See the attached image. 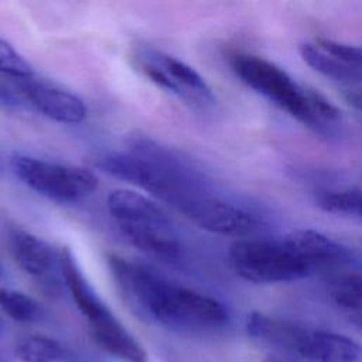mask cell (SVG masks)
Returning a JSON list of instances; mask_svg holds the SVG:
<instances>
[{"mask_svg":"<svg viewBox=\"0 0 362 362\" xmlns=\"http://www.w3.org/2000/svg\"><path fill=\"white\" fill-rule=\"evenodd\" d=\"M0 72L11 79H25L34 76L31 64L6 40L0 37Z\"/></svg>","mask_w":362,"mask_h":362,"instance_id":"cell-21","label":"cell"},{"mask_svg":"<svg viewBox=\"0 0 362 362\" xmlns=\"http://www.w3.org/2000/svg\"><path fill=\"white\" fill-rule=\"evenodd\" d=\"M263 362H291V361L287 358H281L279 355H269Z\"/></svg>","mask_w":362,"mask_h":362,"instance_id":"cell-25","label":"cell"},{"mask_svg":"<svg viewBox=\"0 0 362 362\" xmlns=\"http://www.w3.org/2000/svg\"><path fill=\"white\" fill-rule=\"evenodd\" d=\"M0 308L18 322H34L41 315V307L33 297L6 287L0 288Z\"/></svg>","mask_w":362,"mask_h":362,"instance_id":"cell-20","label":"cell"},{"mask_svg":"<svg viewBox=\"0 0 362 362\" xmlns=\"http://www.w3.org/2000/svg\"><path fill=\"white\" fill-rule=\"evenodd\" d=\"M14 354L21 362H58L64 356V348L54 338L28 335L16 342Z\"/></svg>","mask_w":362,"mask_h":362,"instance_id":"cell-18","label":"cell"},{"mask_svg":"<svg viewBox=\"0 0 362 362\" xmlns=\"http://www.w3.org/2000/svg\"><path fill=\"white\" fill-rule=\"evenodd\" d=\"M140 71L160 88L197 107H211L215 96L211 86L191 65L151 47H140L134 54Z\"/></svg>","mask_w":362,"mask_h":362,"instance_id":"cell-6","label":"cell"},{"mask_svg":"<svg viewBox=\"0 0 362 362\" xmlns=\"http://www.w3.org/2000/svg\"><path fill=\"white\" fill-rule=\"evenodd\" d=\"M180 209L197 226L218 235L249 238L262 223L252 211L204 192L189 198Z\"/></svg>","mask_w":362,"mask_h":362,"instance_id":"cell-7","label":"cell"},{"mask_svg":"<svg viewBox=\"0 0 362 362\" xmlns=\"http://www.w3.org/2000/svg\"><path fill=\"white\" fill-rule=\"evenodd\" d=\"M247 335L257 342L298 356L310 328L293 321L253 311L246 320Z\"/></svg>","mask_w":362,"mask_h":362,"instance_id":"cell-11","label":"cell"},{"mask_svg":"<svg viewBox=\"0 0 362 362\" xmlns=\"http://www.w3.org/2000/svg\"><path fill=\"white\" fill-rule=\"evenodd\" d=\"M124 236L141 252L161 260H175L181 255V243L173 223H136L119 226Z\"/></svg>","mask_w":362,"mask_h":362,"instance_id":"cell-15","label":"cell"},{"mask_svg":"<svg viewBox=\"0 0 362 362\" xmlns=\"http://www.w3.org/2000/svg\"><path fill=\"white\" fill-rule=\"evenodd\" d=\"M96 164L105 173L178 208L201 194L198 174L191 165L174 150L150 137L137 136L129 143L127 151L105 153Z\"/></svg>","mask_w":362,"mask_h":362,"instance_id":"cell-3","label":"cell"},{"mask_svg":"<svg viewBox=\"0 0 362 362\" xmlns=\"http://www.w3.org/2000/svg\"><path fill=\"white\" fill-rule=\"evenodd\" d=\"M315 201L327 212L362 219V187L322 191Z\"/></svg>","mask_w":362,"mask_h":362,"instance_id":"cell-19","label":"cell"},{"mask_svg":"<svg viewBox=\"0 0 362 362\" xmlns=\"http://www.w3.org/2000/svg\"><path fill=\"white\" fill-rule=\"evenodd\" d=\"M107 209L119 226L136 223H170L164 209L141 192L119 188L110 191L106 199Z\"/></svg>","mask_w":362,"mask_h":362,"instance_id":"cell-13","label":"cell"},{"mask_svg":"<svg viewBox=\"0 0 362 362\" xmlns=\"http://www.w3.org/2000/svg\"><path fill=\"white\" fill-rule=\"evenodd\" d=\"M298 52L304 62L310 65L314 71L329 78L332 81L341 82L354 88L355 85H362V72L342 64L322 48H320L315 42H303L298 47Z\"/></svg>","mask_w":362,"mask_h":362,"instance_id":"cell-16","label":"cell"},{"mask_svg":"<svg viewBox=\"0 0 362 362\" xmlns=\"http://www.w3.org/2000/svg\"><path fill=\"white\" fill-rule=\"evenodd\" d=\"M298 356L310 362H358L362 346L342 334L310 329Z\"/></svg>","mask_w":362,"mask_h":362,"instance_id":"cell-14","label":"cell"},{"mask_svg":"<svg viewBox=\"0 0 362 362\" xmlns=\"http://www.w3.org/2000/svg\"><path fill=\"white\" fill-rule=\"evenodd\" d=\"M89 328L95 342L110 355L122 359L123 362L147 361L148 356L146 349L110 310L89 321Z\"/></svg>","mask_w":362,"mask_h":362,"instance_id":"cell-12","label":"cell"},{"mask_svg":"<svg viewBox=\"0 0 362 362\" xmlns=\"http://www.w3.org/2000/svg\"><path fill=\"white\" fill-rule=\"evenodd\" d=\"M328 291L337 305L348 314H362V273L341 270L328 276Z\"/></svg>","mask_w":362,"mask_h":362,"instance_id":"cell-17","label":"cell"},{"mask_svg":"<svg viewBox=\"0 0 362 362\" xmlns=\"http://www.w3.org/2000/svg\"><path fill=\"white\" fill-rule=\"evenodd\" d=\"M284 243L310 273L321 272L331 276L352 264V255L345 246L314 229L291 230Z\"/></svg>","mask_w":362,"mask_h":362,"instance_id":"cell-8","label":"cell"},{"mask_svg":"<svg viewBox=\"0 0 362 362\" xmlns=\"http://www.w3.org/2000/svg\"><path fill=\"white\" fill-rule=\"evenodd\" d=\"M4 329V324H3V320H1V317H0V332Z\"/></svg>","mask_w":362,"mask_h":362,"instance_id":"cell-27","label":"cell"},{"mask_svg":"<svg viewBox=\"0 0 362 362\" xmlns=\"http://www.w3.org/2000/svg\"><path fill=\"white\" fill-rule=\"evenodd\" d=\"M16 82L20 93L30 102V105L54 122L76 124L86 117V105L75 93L34 79V76L17 79Z\"/></svg>","mask_w":362,"mask_h":362,"instance_id":"cell-9","label":"cell"},{"mask_svg":"<svg viewBox=\"0 0 362 362\" xmlns=\"http://www.w3.org/2000/svg\"><path fill=\"white\" fill-rule=\"evenodd\" d=\"M228 259L239 277L256 284L288 283L310 274L284 240L242 238L229 246Z\"/></svg>","mask_w":362,"mask_h":362,"instance_id":"cell-4","label":"cell"},{"mask_svg":"<svg viewBox=\"0 0 362 362\" xmlns=\"http://www.w3.org/2000/svg\"><path fill=\"white\" fill-rule=\"evenodd\" d=\"M10 250L24 273L48 286L49 281L55 283L57 272H61V250L57 252L48 242L25 230L10 235Z\"/></svg>","mask_w":362,"mask_h":362,"instance_id":"cell-10","label":"cell"},{"mask_svg":"<svg viewBox=\"0 0 362 362\" xmlns=\"http://www.w3.org/2000/svg\"><path fill=\"white\" fill-rule=\"evenodd\" d=\"M229 66L242 83L314 133L325 137L337 134L341 113L318 89L294 81L281 66L256 54L233 52L229 55Z\"/></svg>","mask_w":362,"mask_h":362,"instance_id":"cell-2","label":"cell"},{"mask_svg":"<svg viewBox=\"0 0 362 362\" xmlns=\"http://www.w3.org/2000/svg\"><path fill=\"white\" fill-rule=\"evenodd\" d=\"M1 277H4V269H3V266H1V263H0V279Z\"/></svg>","mask_w":362,"mask_h":362,"instance_id":"cell-26","label":"cell"},{"mask_svg":"<svg viewBox=\"0 0 362 362\" xmlns=\"http://www.w3.org/2000/svg\"><path fill=\"white\" fill-rule=\"evenodd\" d=\"M11 168L28 188L57 202H78L98 188L96 175L78 165L18 154L11 158Z\"/></svg>","mask_w":362,"mask_h":362,"instance_id":"cell-5","label":"cell"},{"mask_svg":"<svg viewBox=\"0 0 362 362\" xmlns=\"http://www.w3.org/2000/svg\"><path fill=\"white\" fill-rule=\"evenodd\" d=\"M115 283L137 315L171 329L214 331L229 322L226 307L216 298L168 281L137 262L120 263Z\"/></svg>","mask_w":362,"mask_h":362,"instance_id":"cell-1","label":"cell"},{"mask_svg":"<svg viewBox=\"0 0 362 362\" xmlns=\"http://www.w3.org/2000/svg\"><path fill=\"white\" fill-rule=\"evenodd\" d=\"M314 42L342 64L362 72V45H354L325 37H320Z\"/></svg>","mask_w":362,"mask_h":362,"instance_id":"cell-22","label":"cell"},{"mask_svg":"<svg viewBox=\"0 0 362 362\" xmlns=\"http://www.w3.org/2000/svg\"><path fill=\"white\" fill-rule=\"evenodd\" d=\"M344 98L345 100L354 106L355 109L362 112V89L358 88H345L344 89Z\"/></svg>","mask_w":362,"mask_h":362,"instance_id":"cell-24","label":"cell"},{"mask_svg":"<svg viewBox=\"0 0 362 362\" xmlns=\"http://www.w3.org/2000/svg\"><path fill=\"white\" fill-rule=\"evenodd\" d=\"M0 106L4 107H20L21 102L18 96L0 81Z\"/></svg>","mask_w":362,"mask_h":362,"instance_id":"cell-23","label":"cell"}]
</instances>
